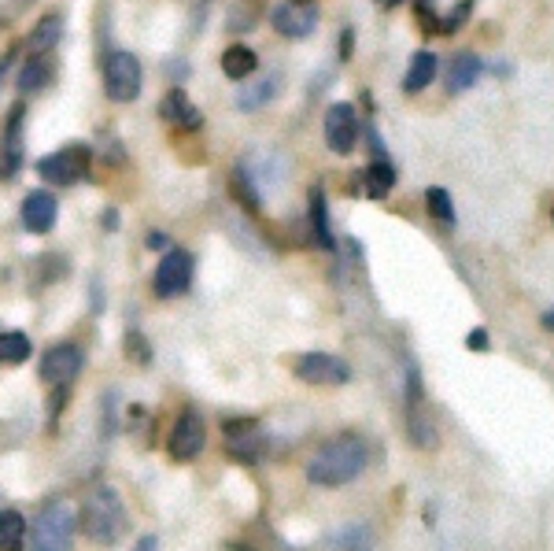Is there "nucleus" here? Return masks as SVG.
<instances>
[{
	"mask_svg": "<svg viewBox=\"0 0 554 551\" xmlns=\"http://www.w3.org/2000/svg\"><path fill=\"white\" fill-rule=\"evenodd\" d=\"M366 466H370V441L362 433H337L311 455L307 481L318 489H340L359 478Z\"/></svg>",
	"mask_w": 554,
	"mask_h": 551,
	"instance_id": "f257e3e1",
	"label": "nucleus"
},
{
	"mask_svg": "<svg viewBox=\"0 0 554 551\" xmlns=\"http://www.w3.org/2000/svg\"><path fill=\"white\" fill-rule=\"evenodd\" d=\"M78 526H82V537H89L97 548H115L119 540H126L130 515H126V503H122L119 489H111L108 481H97L93 489L85 492Z\"/></svg>",
	"mask_w": 554,
	"mask_h": 551,
	"instance_id": "f03ea898",
	"label": "nucleus"
},
{
	"mask_svg": "<svg viewBox=\"0 0 554 551\" xmlns=\"http://www.w3.org/2000/svg\"><path fill=\"white\" fill-rule=\"evenodd\" d=\"M403 433H407V441L418 452H433L436 441H440L433 407H429V396H425L422 367L414 359H407V374H403Z\"/></svg>",
	"mask_w": 554,
	"mask_h": 551,
	"instance_id": "7ed1b4c3",
	"label": "nucleus"
},
{
	"mask_svg": "<svg viewBox=\"0 0 554 551\" xmlns=\"http://www.w3.org/2000/svg\"><path fill=\"white\" fill-rule=\"evenodd\" d=\"M100 74H104V93L115 104H133L141 97V86H145V67L141 60L126 49H111L104 52V63H100Z\"/></svg>",
	"mask_w": 554,
	"mask_h": 551,
	"instance_id": "20e7f679",
	"label": "nucleus"
},
{
	"mask_svg": "<svg viewBox=\"0 0 554 551\" xmlns=\"http://www.w3.org/2000/svg\"><path fill=\"white\" fill-rule=\"evenodd\" d=\"M78 518L67 503H49L30 526V551H71Z\"/></svg>",
	"mask_w": 554,
	"mask_h": 551,
	"instance_id": "39448f33",
	"label": "nucleus"
},
{
	"mask_svg": "<svg viewBox=\"0 0 554 551\" xmlns=\"http://www.w3.org/2000/svg\"><path fill=\"white\" fill-rule=\"evenodd\" d=\"M207 444V426H204V415H200V407L185 404L174 418V426H170V441H167V455L170 463H193L200 459Z\"/></svg>",
	"mask_w": 554,
	"mask_h": 551,
	"instance_id": "423d86ee",
	"label": "nucleus"
},
{
	"mask_svg": "<svg viewBox=\"0 0 554 551\" xmlns=\"http://www.w3.org/2000/svg\"><path fill=\"white\" fill-rule=\"evenodd\" d=\"M93 167V148L82 145V141H71V145L56 148L52 156L37 163V174L41 182H52V185H78L89 174Z\"/></svg>",
	"mask_w": 554,
	"mask_h": 551,
	"instance_id": "0eeeda50",
	"label": "nucleus"
},
{
	"mask_svg": "<svg viewBox=\"0 0 554 551\" xmlns=\"http://www.w3.org/2000/svg\"><path fill=\"white\" fill-rule=\"evenodd\" d=\"M196 274V256L189 248H167V256L159 259L156 278H152V293L159 300H174V296L189 293Z\"/></svg>",
	"mask_w": 554,
	"mask_h": 551,
	"instance_id": "6e6552de",
	"label": "nucleus"
},
{
	"mask_svg": "<svg viewBox=\"0 0 554 551\" xmlns=\"http://www.w3.org/2000/svg\"><path fill=\"white\" fill-rule=\"evenodd\" d=\"M292 374L303 385H318V389H337V385L351 381L348 363L340 356H329V352H303V356H296L292 359Z\"/></svg>",
	"mask_w": 554,
	"mask_h": 551,
	"instance_id": "1a4fd4ad",
	"label": "nucleus"
},
{
	"mask_svg": "<svg viewBox=\"0 0 554 551\" xmlns=\"http://www.w3.org/2000/svg\"><path fill=\"white\" fill-rule=\"evenodd\" d=\"M222 429H226V455L233 463L252 466L266 455V437L259 418H226Z\"/></svg>",
	"mask_w": 554,
	"mask_h": 551,
	"instance_id": "9d476101",
	"label": "nucleus"
},
{
	"mask_svg": "<svg viewBox=\"0 0 554 551\" xmlns=\"http://www.w3.org/2000/svg\"><path fill=\"white\" fill-rule=\"evenodd\" d=\"M318 19H322V12H318L314 0H281V4H274V12H270V26L281 37H289V41L311 37Z\"/></svg>",
	"mask_w": 554,
	"mask_h": 551,
	"instance_id": "9b49d317",
	"label": "nucleus"
},
{
	"mask_svg": "<svg viewBox=\"0 0 554 551\" xmlns=\"http://www.w3.org/2000/svg\"><path fill=\"white\" fill-rule=\"evenodd\" d=\"M359 137H362V119H359V111H355V104H348V100L329 104V111H326L329 148H333L337 156H351L355 145H359Z\"/></svg>",
	"mask_w": 554,
	"mask_h": 551,
	"instance_id": "f8f14e48",
	"label": "nucleus"
},
{
	"mask_svg": "<svg viewBox=\"0 0 554 551\" xmlns=\"http://www.w3.org/2000/svg\"><path fill=\"white\" fill-rule=\"evenodd\" d=\"M85 367V352L74 341L52 344L45 359H41V378L49 381L52 389H71V381L82 374Z\"/></svg>",
	"mask_w": 554,
	"mask_h": 551,
	"instance_id": "ddd939ff",
	"label": "nucleus"
},
{
	"mask_svg": "<svg viewBox=\"0 0 554 551\" xmlns=\"http://www.w3.org/2000/svg\"><path fill=\"white\" fill-rule=\"evenodd\" d=\"M392 189H396V167H392V160H374L370 167L351 174L348 182V193L366 196V200H385Z\"/></svg>",
	"mask_w": 554,
	"mask_h": 551,
	"instance_id": "4468645a",
	"label": "nucleus"
},
{
	"mask_svg": "<svg viewBox=\"0 0 554 551\" xmlns=\"http://www.w3.org/2000/svg\"><path fill=\"white\" fill-rule=\"evenodd\" d=\"M56 219H60V204H56V196H52L49 189H30V193L23 196V208H19L23 230L41 237V233H52Z\"/></svg>",
	"mask_w": 554,
	"mask_h": 551,
	"instance_id": "2eb2a0df",
	"label": "nucleus"
},
{
	"mask_svg": "<svg viewBox=\"0 0 554 551\" xmlns=\"http://www.w3.org/2000/svg\"><path fill=\"white\" fill-rule=\"evenodd\" d=\"M159 119H163L167 126H174V130H185V134H200V130H204V115H200V108H196L193 100H189V93L178 86L159 100Z\"/></svg>",
	"mask_w": 554,
	"mask_h": 551,
	"instance_id": "dca6fc26",
	"label": "nucleus"
},
{
	"mask_svg": "<svg viewBox=\"0 0 554 551\" xmlns=\"http://www.w3.org/2000/svg\"><path fill=\"white\" fill-rule=\"evenodd\" d=\"M23 119H26V104H12V111L4 115V134H0V178H12L19 171V163H23Z\"/></svg>",
	"mask_w": 554,
	"mask_h": 551,
	"instance_id": "f3484780",
	"label": "nucleus"
},
{
	"mask_svg": "<svg viewBox=\"0 0 554 551\" xmlns=\"http://www.w3.org/2000/svg\"><path fill=\"white\" fill-rule=\"evenodd\" d=\"M307 233H311V245H318L322 252H337V237L329 226V200L322 185H311V193H307Z\"/></svg>",
	"mask_w": 554,
	"mask_h": 551,
	"instance_id": "a211bd4d",
	"label": "nucleus"
},
{
	"mask_svg": "<svg viewBox=\"0 0 554 551\" xmlns=\"http://www.w3.org/2000/svg\"><path fill=\"white\" fill-rule=\"evenodd\" d=\"M229 196H233V204H237L241 211H248L252 219H259V215H263L266 196H263V189L255 185L252 174L244 171V163H237V167H233V174H229Z\"/></svg>",
	"mask_w": 554,
	"mask_h": 551,
	"instance_id": "6ab92c4d",
	"label": "nucleus"
},
{
	"mask_svg": "<svg viewBox=\"0 0 554 551\" xmlns=\"http://www.w3.org/2000/svg\"><path fill=\"white\" fill-rule=\"evenodd\" d=\"M481 74H484V63L477 52H458L455 60H451V67H447V93L451 97L466 93V89H473L481 82Z\"/></svg>",
	"mask_w": 554,
	"mask_h": 551,
	"instance_id": "aec40b11",
	"label": "nucleus"
},
{
	"mask_svg": "<svg viewBox=\"0 0 554 551\" xmlns=\"http://www.w3.org/2000/svg\"><path fill=\"white\" fill-rule=\"evenodd\" d=\"M60 34H63V15L60 12H49L37 19V26L30 30V37L23 41V52L26 56H41V52H52L60 45Z\"/></svg>",
	"mask_w": 554,
	"mask_h": 551,
	"instance_id": "412c9836",
	"label": "nucleus"
},
{
	"mask_svg": "<svg viewBox=\"0 0 554 551\" xmlns=\"http://www.w3.org/2000/svg\"><path fill=\"white\" fill-rule=\"evenodd\" d=\"M436 71H440V60L433 52H414L407 63V74H403V93H422L436 82Z\"/></svg>",
	"mask_w": 554,
	"mask_h": 551,
	"instance_id": "4be33fe9",
	"label": "nucleus"
},
{
	"mask_svg": "<svg viewBox=\"0 0 554 551\" xmlns=\"http://www.w3.org/2000/svg\"><path fill=\"white\" fill-rule=\"evenodd\" d=\"M56 78V63H52L49 52H41V56H26L23 71H19V93H37V89H45Z\"/></svg>",
	"mask_w": 554,
	"mask_h": 551,
	"instance_id": "5701e85b",
	"label": "nucleus"
},
{
	"mask_svg": "<svg viewBox=\"0 0 554 551\" xmlns=\"http://www.w3.org/2000/svg\"><path fill=\"white\" fill-rule=\"evenodd\" d=\"M277 93H281V74H266V78H259L255 86H248V89L237 93V108L259 111V108H266V104H274Z\"/></svg>",
	"mask_w": 554,
	"mask_h": 551,
	"instance_id": "b1692460",
	"label": "nucleus"
},
{
	"mask_svg": "<svg viewBox=\"0 0 554 551\" xmlns=\"http://www.w3.org/2000/svg\"><path fill=\"white\" fill-rule=\"evenodd\" d=\"M259 71V56H255V49H248V45H229L226 52H222V74L226 78H233V82H241V78H248V74Z\"/></svg>",
	"mask_w": 554,
	"mask_h": 551,
	"instance_id": "393cba45",
	"label": "nucleus"
},
{
	"mask_svg": "<svg viewBox=\"0 0 554 551\" xmlns=\"http://www.w3.org/2000/svg\"><path fill=\"white\" fill-rule=\"evenodd\" d=\"M30 544V529L19 511H0V551H23Z\"/></svg>",
	"mask_w": 554,
	"mask_h": 551,
	"instance_id": "a878e982",
	"label": "nucleus"
},
{
	"mask_svg": "<svg viewBox=\"0 0 554 551\" xmlns=\"http://www.w3.org/2000/svg\"><path fill=\"white\" fill-rule=\"evenodd\" d=\"M34 352V344L23 330H0V367H19Z\"/></svg>",
	"mask_w": 554,
	"mask_h": 551,
	"instance_id": "bb28decb",
	"label": "nucleus"
},
{
	"mask_svg": "<svg viewBox=\"0 0 554 551\" xmlns=\"http://www.w3.org/2000/svg\"><path fill=\"white\" fill-rule=\"evenodd\" d=\"M425 211H429L436 222L455 226V200H451V193H447V189H440V185L425 189Z\"/></svg>",
	"mask_w": 554,
	"mask_h": 551,
	"instance_id": "cd10ccee",
	"label": "nucleus"
},
{
	"mask_svg": "<svg viewBox=\"0 0 554 551\" xmlns=\"http://www.w3.org/2000/svg\"><path fill=\"white\" fill-rule=\"evenodd\" d=\"M473 4H477V0H455V8H451V12L444 15V23H440V34H444V37H455L458 30H462V26L470 23Z\"/></svg>",
	"mask_w": 554,
	"mask_h": 551,
	"instance_id": "c85d7f7f",
	"label": "nucleus"
},
{
	"mask_svg": "<svg viewBox=\"0 0 554 551\" xmlns=\"http://www.w3.org/2000/svg\"><path fill=\"white\" fill-rule=\"evenodd\" d=\"M126 356H130V363H137V367H148V363H152V344H148V337L141 330H126Z\"/></svg>",
	"mask_w": 554,
	"mask_h": 551,
	"instance_id": "c756f323",
	"label": "nucleus"
},
{
	"mask_svg": "<svg viewBox=\"0 0 554 551\" xmlns=\"http://www.w3.org/2000/svg\"><path fill=\"white\" fill-rule=\"evenodd\" d=\"M414 19H418V30H422L425 37H436L440 34V15H436V4L433 0H414Z\"/></svg>",
	"mask_w": 554,
	"mask_h": 551,
	"instance_id": "7c9ffc66",
	"label": "nucleus"
},
{
	"mask_svg": "<svg viewBox=\"0 0 554 551\" xmlns=\"http://www.w3.org/2000/svg\"><path fill=\"white\" fill-rule=\"evenodd\" d=\"M370 544H374V537H370V529L366 526H355V529H348V533H340V548H348V551H370Z\"/></svg>",
	"mask_w": 554,
	"mask_h": 551,
	"instance_id": "2f4dec72",
	"label": "nucleus"
},
{
	"mask_svg": "<svg viewBox=\"0 0 554 551\" xmlns=\"http://www.w3.org/2000/svg\"><path fill=\"white\" fill-rule=\"evenodd\" d=\"M466 348H470V352H488V348H492V341H488V330H484V326H477V330L466 337Z\"/></svg>",
	"mask_w": 554,
	"mask_h": 551,
	"instance_id": "473e14b6",
	"label": "nucleus"
},
{
	"mask_svg": "<svg viewBox=\"0 0 554 551\" xmlns=\"http://www.w3.org/2000/svg\"><path fill=\"white\" fill-rule=\"evenodd\" d=\"M351 52H355V30H351V26H344V30H340V60L348 63Z\"/></svg>",
	"mask_w": 554,
	"mask_h": 551,
	"instance_id": "72a5a7b5",
	"label": "nucleus"
},
{
	"mask_svg": "<svg viewBox=\"0 0 554 551\" xmlns=\"http://www.w3.org/2000/svg\"><path fill=\"white\" fill-rule=\"evenodd\" d=\"M23 49H8L4 56H0V82H4V74L12 71V63H15V56H19Z\"/></svg>",
	"mask_w": 554,
	"mask_h": 551,
	"instance_id": "f704fd0d",
	"label": "nucleus"
},
{
	"mask_svg": "<svg viewBox=\"0 0 554 551\" xmlns=\"http://www.w3.org/2000/svg\"><path fill=\"white\" fill-rule=\"evenodd\" d=\"M104 226H108V230H115V226H119V211H115V208L104 211Z\"/></svg>",
	"mask_w": 554,
	"mask_h": 551,
	"instance_id": "c9c22d12",
	"label": "nucleus"
},
{
	"mask_svg": "<svg viewBox=\"0 0 554 551\" xmlns=\"http://www.w3.org/2000/svg\"><path fill=\"white\" fill-rule=\"evenodd\" d=\"M148 248H167V237L163 233H148Z\"/></svg>",
	"mask_w": 554,
	"mask_h": 551,
	"instance_id": "e433bc0d",
	"label": "nucleus"
},
{
	"mask_svg": "<svg viewBox=\"0 0 554 551\" xmlns=\"http://www.w3.org/2000/svg\"><path fill=\"white\" fill-rule=\"evenodd\" d=\"M133 551H156V537H145L141 540V544H137V548Z\"/></svg>",
	"mask_w": 554,
	"mask_h": 551,
	"instance_id": "4c0bfd02",
	"label": "nucleus"
},
{
	"mask_svg": "<svg viewBox=\"0 0 554 551\" xmlns=\"http://www.w3.org/2000/svg\"><path fill=\"white\" fill-rule=\"evenodd\" d=\"M543 330L554 333V307H551V311H543Z\"/></svg>",
	"mask_w": 554,
	"mask_h": 551,
	"instance_id": "58836bf2",
	"label": "nucleus"
},
{
	"mask_svg": "<svg viewBox=\"0 0 554 551\" xmlns=\"http://www.w3.org/2000/svg\"><path fill=\"white\" fill-rule=\"evenodd\" d=\"M374 4H381V8H399L403 0H374Z\"/></svg>",
	"mask_w": 554,
	"mask_h": 551,
	"instance_id": "ea45409f",
	"label": "nucleus"
},
{
	"mask_svg": "<svg viewBox=\"0 0 554 551\" xmlns=\"http://www.w3.org/2000/svg\"><path fill=\"white\" fill-rule=\"evenodd\" d=\"M551 222H554V208H551Z\"/></svg>",
	"mask_w": 554,
	"mask_h": 551,
	"instance_id": "a19ab883",
	"label": "nucleus"
}]
</instances>
